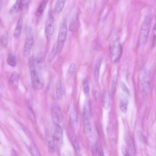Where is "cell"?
I'll return each mask as SVG.
<instances>
[{"mask_svg": "<svg viewBox=\"0 0 156 156\" xmlns=\"http://www.w3.org/2000/svg\"><path fill=\"white\" fill-rule=\"evenodd\" d=\"M19 79V75L16 72L13 73L10 78V83L14 89H17L18 87Z\"/></svg>", "mask_w": 156, "mask_h": 156, "instance_id": "9", "label": "cell"}, {"mask_svg": "<svg viewBox=\"0 0 156 156\" xmlns=\"http://www.w3.org/2000/svg\"><path fill=\"white\" fill-rule=\"evenodd\" d=\"M54 18L52 16H50L46 19L45 24V32L46 38L49 41L52 37L54 30Z\"/></svg>", "mask_w": 156, "mask_h": 156, "instance_id": "7", "label": "cell"}, {"mask_svg": "<svg viewBox=\"0 0 156 156\" xmlns=\"http://www.w3.org/2000/svg\"><path fill=\"white\" fill-rule=\"evenodd\" d=\"M110 50L111 58L114 62L119 60L121 56L122 49L118 39L116 38L110 44Z\"/></svg>", "mask_w": 156, "mask_h": 156, "instance_id": "4", "label": "cell"}, {"mask_svg": "<svg viewBox=\"0 0 156 156\" xmlns=\"http://www.w3.org/2000/svg\"><path fill=\"white\" fill-rule=\"evenodd\" d=\"M68 33V28L66 24L64 21L60 24L57 43L58 48V53L61 52L66 40Z\"/></svg>", "mask_w": 156, "mask_h": 156, "instance_id": "6", "label": "cell"}, {"mask_svg": "<svg viewBox=\"0 0 156 156\" xmlns=\"http://www.w3.org/2000/svg\"><path fill=\"white\" fill-rule=\"evenodd\" d=\"M58 53V48L57 42H56L54 45L48 57V60L49 62L52 61L55 58Z\"/></svg>", "mask_w": 156, "mask_h": 156, "instance_id": "12", "label": "cell"}, {"mask_svg": "<svg viewBox=\"0 0 156 156\" xmlns=\"http://www.w3.org/2000/svg\"><path fill=\"white\" fill-rule=\"evenodd\" d=\"M29 68L34 87L38 90L42 89L44 85L43 78L40 70L38 69L35 66L33 57H32L30 60Z\"/></svg>", "mask_w": 156, "mask_h": 156, "instance_id": "1", "label": "cell"}, {"mask_svg": "<svg viewBox=\"0 0 156 156\" xmlns=\"http://www.w3.org/2000/svg\"><path fill=\"white\" fill-rule=\"evenodd\" d=\"M28 109L30 119L33 122H35L36 121L35 116L32 108L31 107H29Z\"/></svg>", "mask_w": 156, "mask_h": 156, "instance_id": "27", "label": "cell"}, {"mask_svg": "<svg viewBox=\"0 0 156 156\" xmlns=\"http://www.w3.org/2000/svg\"><path fill=\"white\" fill-rule=\"evenodd\" d=\"M9 37L8 32H5L3 34L1 38V44L4 48H6L9 42Z\"/></svg>", "mask_w": 156, "mask_h": 156, "instance_id": "18", "label": "cell"}, {"mask_svg": "<svg viewBox=\"0 0 156 156\" xmlns=\"http://www.w3.org/2000/svg\"><path fill=\"white\" fill-rule=\"evenodd\" d=\"M75 64L74 63H72L69 67L68 74L69 75H72L75 71Z\"/></svg>", "mask_w": 156, "mask_h": 156, "instance_id": "29", "label": "cell"}, {"mask_svg": "<svg viewBox=\"0 0 156 156\" xmlns=\"http://www.w3.org/2000/svg\"><path fill=\"white\" fill-rule=\"evenodd\" d=\"M20 2L19 0L16 1L15 4L11 7L9 11L10 15H15L20 10Z\"/></svg>", "mask_w": 156, "mask_h": 156, "instance_id": "16", "label": "cell"}, {"mask_svg": "<svg viewBox=\"0 0 156 156\" xmlns=\"http://www.w3.org/2000/svg\"><path fill=\"white\" fill-rule=\"evenodd\" d=\"M23 23V18H20L18 21L14 33V37L15 39L18 38L20 35L22 30Z\"/></svg>", "mask_w": 156, "mask_h": 156, "instance_id": "10", "label": "cell"}, {"mask_svg": "<svg viewBox=\"0 0 156 156\" xmlns=\"http://www.w3.org/2000/svg\"><path fill=\"white\" fill-rule=\"evenodd\" d=\"M102 105L105 109L109 108L110 105V98L109 93L108 92L105 93L103 94L102 99Z\"/></svg>", "mask_w": 156, "mask_h": 156, "instance_id": "13", "label": "cell"}, {"mask_svg": "<svg viewBox=\"0 0 156 156\" xmlns=\"http://www.w3.org/2000/svg\"><path fill=\"white\" fill-rule=\"evenodd\" d=\"M121 86L122 90L125 93L127 94H129V90L127 86L125 85V83L123 82H121Z\"/></svg>", "mask_w": 156, "mask_h": 156, "instance_id": "30", "label": "cell"}, {"mask_svg": "<svg viewBox=\"0 0 156 156\" xmlns=\"http://www.w3.org/2000/svg\"><path fill=\"white\" fill-rule=\"evenodd\" d=\"M56 93L57 97L60 99H61L63 97V92L61 85L60 82H58L56 87Z\"/></svg>", "mask_w": 156, "mask_h": 156, "instance_id": "21", "label": "cell"}, {"mask_svg": "<svg viewBox=\"0 0 156 156\" xmlns=\"http://www.w3.org/2000/svg\"><path fill=\"white\" fill-rule=\"evenodd\" d=\"M48 2L47 0L43 1L39 5L36 12L35 15L38 18H40L43 15Z\"/></svg>", "mask_w": 156, "mask_h": 156, "instance_id": "11", "label": "cell"}, {"mask_svg": "<svg viewBox=\"0 0 156 156\" xmlns=\"http://www.w3.org/2000/svg\"><path fill=\"white\" fill-rule=\"evenodd\" d=\"M151 18L150 16H147L145 19L141 26L140 30L139 40L140 44L143 46L147 42L151 23Z\"/></svg>", "mask_w": 156, "mask_h": 156, "instance_id": "3", "label": "cell"}, {"mask_svg": "<svg viewBox=\"0 0 156 156\" xmlns=\"http://www.w3.org/2000/svg\"><path fill=\"white\" fill-rule=\"evenodd\" d=\"M30 150L33 156H41L40 153L35 148L31 146L30 148Z\"/></svg>", "mask_w": 156, "mask_h": 156, "instance_id": "31", "label": "cell"}, {"mask_svg": "<svg viewBox=\"0 0 156 156\" xmlns=\"http://www.w3.org/2000/svg\"><path fill=\"white\" fill-rule=\"evenodd\" d=\"M7 63L10 66L12 67H15L17 65V60L16 56L12 54H10L8 57Z\"/></svg>", "mask_w": 156, "mask_h": 156, "instance_id": "17", "label": "cell"}, {"mask_svg": "<svg viewBox=\"0 0 156 156\" xmlns=\"http://www.w3.org/2000/svg\"><path fill=\"white\" fill-rule=\"evenodd\" d=\"M121 151L123 156H130L127 148L124 146H122Z\"/></svg>", "mask_w": 156, "mask_h": 156, "instance_id": "33", "label": "cell"}, {"mask_svg": "<svg viewBox=\"0 0 156 156\" xmlns=\"http://www.w3.org/2000/svg\"><path fill=\"white\" fill-rule=\"evenodd\" d=\"M100 156H105L104 154L103 150H102V149H101L100 151Z\"/></svg>", "mask_w": 156, "mask_h": 156, "instance_id": "37", "label": "cell"}, {"mask_svg": "<svg viewBox=\"0 0 156 156\" xmlns=\"http://www.w3.org/2000/svg\"><path fill=\"white\" fill-rule=\"evenodd\" d=\"M57 111V110L54 109L53 110L52 112V116L53 118L54 122L56 123H57V124H58L57 123L59 122L60 121V115L59 112Z\"/></svg>", "mask_w": 156, "mask_h": 156, "instance_id": "23", "label": "cell"}, {"mask_svg": "<svg viewBox=\"0 0 156 156\" xmlns=\"http://www.w3.org/2000/svg\"><path fill=\"white\" fill-rule=\"evenodd\" d=\"M94 95L95 100L97 101L99 99V94L97 90L95 91Z\"/></svg>", "mask_w": 156, "mask_h": 156, "instance_id": "36", "label": "cell"}, {"mask_svg": "<svg viewBox=\"0 0 156 156\" xmlns=\"http://www.w3.org/2000/svg\"><path fill=\"white\" fill-rule=\"evenodd\" d=\"M92 152L94 156H96L97 154V148L95 144H94L92 146Z\"/></svg>", "mask_w": 156, "mask_h": 156, "instance_id": "34", "label": "cell"}, {"mask_svg": "<svg viewBox=\"0 0 156 156\" xmlns=\"http://www.w3.org/2000/svg\"><path fill=\"white\" fill-rule=\"evenodd\" d=\"M118 81V75L117 74H115L113 76L112 84L111 93L112 95H113L115 93Z\"/></svg>", "mask_w": 156, "mask_h": 156, "instance_id": "19", "label": "cell"}, {"mask_svg": "<svg viewBox=\"0 0 156 156\" xmlns=\"http://www.w3.org/2000/svg\"><path fill=\"white\" fill-rule=\"evenodd\" d=\"M101 61V59H99L95 65V67L94 76L95 79L96 80H98L99 79Z\"/></svg>", "mask_w": 156, "mask_h": 156, "instance_id": "20", "label": "cell"}, {"mask_svg": "<svg viewBox=\"0 0 156 156\" xmlns=\"http://www.w3.org/2000/svg\"><path fill=\"white\" fill-rule=\"evenodd\" d=\"M137 135L139 137L140 139L141 140V141H143L144 140V136L143 135L141 132L139 131H138L137 132Z\"/></svg>", "mask_w": 156, "mask_h": 156, "instance_id": "35", "label": "cell"}, {"mask_svg": "<svg viewBox=\"0 0 156 156\" xmlns=\"http://www.w3.org/2000/svg\"><path fill=\"white\" fill-rule=\"evenodd\" d=\"M64 156H69L68 155H64Z\"/></svg>", "mask_w": 156, "mask_h": 156, "instance_id": "39", "label": "cell"}, {"mask_svg": "<svg viewBox=\"0 0 156 156\" xmlns=\"http://www.w3.org/2000/svg\"><path fill=\"white\" fill-rule=\"evenodd\" d=\"M84 92L86 95H88L89 93L90 88L89 83L88 79L85 80L83 82Z\"/></svg>", "mask_w": 156, "mask_h": 156, "instance_id": "22", "label": "cell"}, {"mask_svg": "<svg viewBox=\"0 0 156 156\" xmlns=\"http://www.w3.org/2000/svg\"><path fill=\"white\" fill-rule=\"evenodd\" d=\"M76 17L74 16L70 22L69 26V29L72 32H74L75 30L76 27Z\"/></svg>", "mask_w": 156, "mask_h": 156, "instance_id": "24", "label": "cell"}, {"mask_svg": "<svg viewBox=\"0 0 156 156\" xmlns=\"http://www.w3.org/2000/svg\"><path fill=\"white\" fill-rule=\"evenodd\" d=\"M63 135V131L61 127L59 124H56L53 136L54 142L57 143L60 142L62 140Z\"/></svg>", "mask_w": 156, "mask_h": 156, "instance_id": "8", "label": "cell"}, {"mask_svg": "<svg viewBox=\"0 0 156 156\" xmlns=\"http://www.w3.org/2000/svg\"><path fill=\"white\" fill-rule=\"evenodd\" d=\"M49 151L51 153H53L55 150L54 141L53 140H50L48 142Z\"/></svg>", "mask_w": 156, "mask_h": 156, "instance_id": "26", "label": "cell"}, {"mask_svg": "<svg viewBox=\"0 0 156 156\" xmlns=\"http://www.w3.org/2000/svg\"><path fill=\"white\" fill-rule=\"evenodd\" d=\"M141 87L143 92L146 94L149 93L150 90L151 86L149 82L144 79L141 82Z\"/></svg>", "mask_w": 156, "mask_h": 156, "instance_id": "15", "label": "cell"}, {"mask_svg": "<svg viewBox=\"0 0 156 156\" xmlns=\"http://www.w3.org/2000/svg\"><path fill=\"white\" fill-rule=\"evenodd\" d=\"M73 144L75 148L76 151L80 153V148L79 142H78L76 139L74 138L73 141Z\"/></svg>", "mask_w": 156, "mask_h": 156, "instance_id": "28", "label": "cell"}, {"mask_svg": "<svg viewBox=\"0 0 156 156\" xmlns=\"http://www.w3.org/2000/svg\"><path fill=\"white\" fill-rule=\"evenodd\" d=\"M70 118L71 121L75 124L77 122V118L76 115L74 113H71L70 114Z\"/></svg>", "mask_w": 156, "mask_h": 156, "instance_id": "32", "label": "cell"}, {"mask_svg": "<svg viewBox=\"0 0 156 156\" xmlns=\"http://www.w3.org/2000/svg\"><path fill=\"white\" fill-rule=\"evenodd\" d=\"M26 38L23 49V53L25 56H28L30 54L33 44L34 34L33 30L28 27L26 32Z\"/></svg>", "mask_w": 156, "mask_h": 156, "instance_id": "5", "label": "cell"}, {"mask_svg": "<svg viewBox=\"0 0 156 156\" xmlns=\"http://www.w3.org/2000/svg\"><path fill=\"white\" fill-rule=\"evenodd\" d=\"M120 108L123 113H126L127 110V105L126 102L124 100H121L120 103Z\"/></svg>", "mask_w": 156, "mask_h": 156, "instance_id": "25", "label": "cell"}, {"mask_svg": "<svg viewBox=\"0 0 156 156\" xmlns=\"http://www.w3.org/2000/svg\"><path fill=\"white\" fill-rule=\"evenodd\" d=\"M88 106V104H85L83 110V118L84 133L86 137L90 139L92 138L93 131Z\"/></svg>", "mask_w": 156, "mask_h": 156, "instance_id": "2", "label": "cell"}, {"mask_svg": "<svg viewBox=\"0 0 156 156\" xmlns=\"http://www.w3.org/2000/svg\"><path fill=\"white\" fill-rule=\"evenodd\" d=\"M154 29H156V19L155 24L154 26Z\"/></svg>", "mask_w": 156, "mask_h": 156, "instance_id": "38", "label": "cell"}, {"mask_svg": "<svg viewBox=\"0 0 156 156\" xmlns=\"http://www.w3.org/2000/svg\"><path fill=\"white\" fill-rule=\"evenodd\" d=\"M65 2V1H57L54 8V11L56 14H59L61 12L63 9Z\"/></svg>", "mask_w": 156, "mask_h": 156, "instance_id": "14", "label": "cell"}]
</instances>
